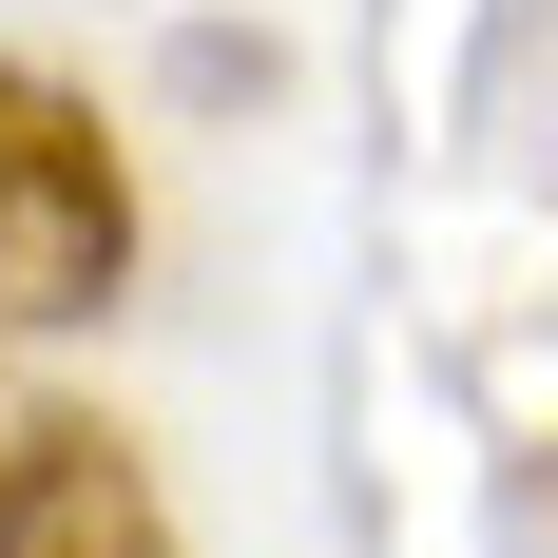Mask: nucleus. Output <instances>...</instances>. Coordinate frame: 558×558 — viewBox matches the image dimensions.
<instances>
[{
    "instance_id": "nucleus-2",
    "label": "nucleus",
    "mask_w": 558,
    "mask_h": 558,
    "mask_svg": "<svg viewBox=\"0 0 558 558\" xmlns=\"http://www.w3.org/2000/svg\"><path fill=\"white\" fill-rule=\"evenodd\" d=\"M0 558H173V501L97 404L0 386Z\"/></svg>"
},
{
    "instance_id": "nucleus-1",
    "label": "nucleus",
    "mask_w": 558,
    "mask_h": 558,
    "mask_svg": "<svg viewBox=\"0 0 558 558\" xmlns=\"http://www.w3.org/2000/svg\"><path fill=\"white\" fill-rule=\"evenodd\" d=\"M116 270H135V173H116V135L58 77H0V347L97 328Z\"/></svg>"
}]
</instances>
